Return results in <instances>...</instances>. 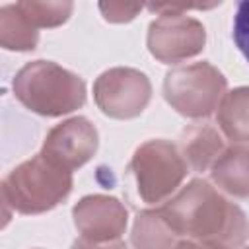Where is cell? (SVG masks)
Listing matches in <instances>:
<instances>
[{"label":"cell","mask_w":249,"mask_h":249,"mask_svg":"<svg viewBox=\"0 0 249 249\" xmlns=\"http://www.w3.org/2000/svg\"><path fill=\"white\" fill-rule=\"evenodd\" d=\"M160 210L179 237L208 249H237L249 237L245 212L206 179L189 181Z\"/></svg>","instance_id":"cell-1"},{"label":"cell","mask_w":249,"mask_h":249,"mask_svg":"<svg viewBox=\"0 0 249 249\" xmlns=\"http://www.w3.org/2000/svg\"><path fill=\"white\" fill-rule=\"evenodd\" d=\"M16 99L31 113L62 117L86 103L84 80L53 60H31L12 82Z\"/></svg>","instance_id":"cell-2"},{"label":"cell","mask_w":249,"mask_h":249,"mask_svg":"<svg viewBox=\"0 0 249 249\" xmlns=\"http://www.w3.org/2000/svg\"><path fill=\"white\" fill-rule=\"evenodd\" d=\"M72 171L56 165L41 152L16 165L2 179L4 208L19 214H43L58 206L72 191Z\"/></svg>","instance_id":"cell-3"},{"label":"cell","mask_w":249,"mask_h":249,"mask_svg":"<svg viewBox=\"0 0 249 249\" xmlns=\"http://www.w3.org/2000/svg\"><path fill=\"white\" fill-rule=\"evenodd\" d=\"M228 89L226 76L210 62L179 64L163 78V97L187 119H206L218 111Z\"/></svg>","instance_id":"cell-4"},{"label":"cell","mask_w":249,"mask_h":249,"mask_svg":"<svg viewBox=\"0 0 249 249\" xmlns=\"http://www.w3.org/2000/svg\"><path fill=\"white\" fill-rule=\"evenodd\" d=\"M200 8L191 4H148V10L160 16L148 25L146 45L150 54L163 62L175 64L202 53L206 45V29L185 10Z\"/></svg>","instance_id":"cell-5"},{"label":"cell","mask_w":249,"mask_h":249,"mask_svg":"<svg viewBox=\"0 0 249 249\" xmlns=\"http://www.w3.org/2000/svg\"><path fill=\"white\" fill-rule=\"evenodd\" d=\"M128 169L136 179L140 198L148 204L169 200L189 173L179 146L163 138L140 144L132 154Z\"/></svg>","instance_id":"cell-6"},{"label":"cell","mask_w":249,"mask_h":249,"mask_svg":"<svg viewBox=\"0 0 249 249\" xmlns=\"http://www.w3.org/2000/svg\"><path fill=\"white\" fill-rule=\"evenodd\" d=\"M93 99L103 115L128 121L142 115L148 107L152 99V84L148 76L136 68L115 66L95 78Z\"/></svg>","instance_id":"cell-7"},{"label":"cell","mask_w":249,"mask_h":249,"mask_svg":"<svg viewBox=\"0 0 249 249\" xmlns=\"http://www.w3.org/2000/svg\"><path fill=\"white\" fill-rule=\"evenodd\" d=\"M97 146L99 134L93 123L86 117H72L47 132L41 154L56 165L74 171L95 156Z\"/></svg>","instance_id":"cell-8"},{"label":"cell","mask_w":249,"mask_h":249,"mask_svg":"<svg viewBox=\"0 0 249 249\" xmlns=\"http://www.w3.org/2000/svg\"><path fill=\"white\" fill-rule=\"evenodd\" d=\"M72 220L80 237L95 243L117 241L126 231L128 210L115 196L88 195L74 204Z\"/></svg>","instance_id":"cell-9"},{"label":"cell","mask_w":249,"mask_h":249,"mask_svg":"<svg viewBox=\"0 0 249 249\" xmlns=\"http://www.w3.org/2000/svg\"><path fill=\"white\" fill-rule=\"evenodd\" d=\"M179 150L187 165L193 171L202 173L206 169H212L216 160L224 154L226 144L218 128H214L208 123H195L181 130Z\"/></svg>","instance_id":"cell-10"},{"label":"cell","mask_w":249,"mask_h":249,"mask_svg":"<svg viewBox=\"0 0 249 249\" xmlns=\"http://www.w3.org/2000/svg\"><path fill=\"white\" fill-rule=\"evenodd\" d=\"M218 191L233 198H249V146L235 144L224 150L210 169Z\"/></svg>","instance_id":"cell-11"},{"label":"cell","mask_w":249,"mask_h":249,"mask_svg":"<svg viewBox=\"0 0 249 249\" xmlns=\"http://www.w3.org/2000/svg\"><path fill=\"white\" fill-rule=\"evenodd\" d=\"M220 132L235 142L249 144V86L226 91L216 113Z\"/></svg>","instance_id":"cell-12"},{"label":"cell","mask_w":249,"mask_h":249,"mask_svg":"<svg viewBox=\"0 0 249 249\" xmlns=\"http://www.w3.org/2000/svg\"><path fill=\"white\" fill-rule=\"evenodd\" d=\"M179 235L173 231L160 208L140 210L130 231L132 249H175Z\"/></svg>","instance_id":"cell-13"},{"label":"cell","mask_w":249,"mask_h":249,"mask_svg":"<svg viewBox=\"0 0 249 249\" xmlns=\"http://www.w3.org/2000/svg\"><path fill=\"white\" fill-rule=\"evenodd\" d=\"M39 43V31L21 16L16 4L0 8V45L6 51H33Z\"/></svg>","instance_id":"cell-14"},{"label":"cell","mask_w":249,"mask_h":249,"mask_svg":"<svg viewBox=\"0 0 249 249\" xmlns=\"http://www.w3.org/2000/svg\"><path fill=\"white\" fill-rule=\"evenodd\" d=\"M18 10L21 12V16L35 27H58L62 25L72 10L74 4L72 2H37V0H21L16 2Z\"/></svg>","instance_id":"cell-15"},{"label":"cell","mask_w":249,"mask_h":249,"mask_svg":"<svg viewBox=\"0 0 249 249\" xmlns=\"http://www.w3.org/2000/svg\"><path fill=\"white\" fill-rule=\"evenodd\" d=\"M233 41L239 53L249 62V0H243L237 4L235 16H233Z\"/></svg>","instance_id":"cell-16"},{"label":"cell","mask_w":249,"mask_h":249,"mask_svg":"<svg viewBox=\"0 0 249 249\" xmlns=\"http://www.w3.org/2000/svg\"><path fill=\"white\" fill-rule=\"evenodd\" d=\"M99 10L103 18L111 23H124L136 18V14L142 10V4H124V2H101Z\"/></svg>","instance_id":"cell-17"},{"label":"cell","mask_w":249,"mask_h":249,"mask_svg":"<svg viewBox=\"0 0 249 249\" xmlns=\"http://www.w3.org/2000/svg\"><path fill=\"white\" fill-rule=\"evenodd\" d=\"M70 249H126V243L123 239H117V241H105V243H95V241H89L86 237H78Z\"/></svg>","instance_id":"cell-18"},{"label":"cell","mask_w":249,"mask_h":249,"mask_svg":"<svg viewBox=\"0 0 249 249\" xmlns=\"http://www.w3.org/2000/svg\"><path fill=\"white\" fill-rule=\"evenodd\" d=\"M175 249H208L196 241H191V239H179V243L175 245Z\"/></svg>","instance_id":"cell-19"},{"label":"cell","mask_w":249,"mask_h":249,"mask_svg":"<svg viewBox=\"0 0 249 249\" xmlns=\"http://www.w3.org/2000/svg\"><path fill=\"white\" fill-rule=\"evenodd\" d=\"M243 249H249V245H247V247H243Z\"/></svg>","instance_id":"cell-20"}]
</instances>
